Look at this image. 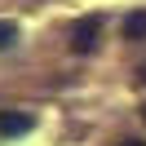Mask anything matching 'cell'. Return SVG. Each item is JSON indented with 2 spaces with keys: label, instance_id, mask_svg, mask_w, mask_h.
Instances as JSON below:
<instances>
[{
  "label": "cell",
  "instance_id": "1",
  "mask_svg": "<svg viewBox=\"0 0 146 146\" xmlns=\"http://www.w3.org/2000/svg\"><path fill=\"white\" fill-rule=\"evenodd\" d=\"M93 36H98V18H80L71 27V49H75V53H89V49H93Z\"/></svg>",
  "mask_w": 146,
  "mask_h": 146
},
{
  "label": "cell",
  "instance_id": "2",
  "mask_svg": "<svg viewBox=\"0 0 146 146\" xmlns=\"http://www.w3.org/2000/svg\"><path fill=\"white\" fill-rule=\"evenodd\" d=\"M36 119L31 115H18V111H0V137H18V133H31Z\"/></svg>",
  "mask_w": 146,
  "mask_h": 146
},
{
  "label": "cell",
  "instance_id": "3",
  "mask_svg": "<svg viewBox=\"0 0 146 146\" xmlns=\"http://www.w3.org/2000/svg\"><path fill=\"white\" fill-rule=\"evenodd\" d=\"M124 40H146V9H137V13H128L124 18Z\"/></svg>",
  "mask_w": 146,
  "mask_h": 146
},
{
  "label": "cell",
  "instance_id": "4",
  "mask_svg": "<svg viewBox=\"0 0 146 146\" xmlns=\"http://www.w3.org/2000/svg\"><path fill=\"white\" fill-rule=\"evenodd\" d=\"M18 40V22H0V49H9Z\"/></svg>",
  "mask_w": 146,
  "mask_h": 146
},
{
  "label": "cell",
  "instance_id": "5",
  "mask_svg": "<svg viewBox=\"0 0 146 146\" xmlns=\"http://www.w3.org/2000/svg\"><path fill=\"white\" fill-rule=\"evenodd\" d=\"M124 146H146V142H124Z\"/></svg>",
  "mask_w": 146,
  "mask_h": 146
},
{
  "label": "cell",
  "instance_id": "6",
  "mask_svg": "<svg viewBox=\"0 0 146 146\" xmlns=\"http://www.w3.org/2000/svg\"><path fill=\"white\" fill-rule=\"evenodd\" d=\"M142 80H146V66H142Z\"/></svg>",
  "mask_w": 146,
  "mask_h": 146
},
{
  "label": "cell",
  "instance_id": "7",
  "mask_svg": "<svg viewBox=\"0 0 146 146\" xmlns=\"http://www.w3.org/2000/svg\"><path fill=\"white\" fill-rule=\"evenodd\" d=\"M142 119H146V106H142Z\"/></svg>",
  "mask_w": 146,
  "mask_h": 146
}]
</instances>
